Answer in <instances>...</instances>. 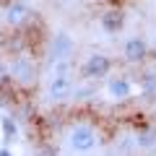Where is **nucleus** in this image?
Returning <instances> with one entry per match:
<instances>
[{"label": "nucleus", "mask_w": 156, "mask_h": 156, "mask_svg": "<svg viewBox=\"0 0 156 156\" xmlns=\"http://www.w3.org/2000/svg\"><path fill=\"white\" fill-rule=\"evenodd\" d=\"M96 143H99V135H96L94 128L89 125H76L68 135V148L76 151V154H86V151H94Z\"/></svg>", "instance_id": "1"}, {"label": "nucleus", "mask_w": 156, "mask_h": 156, "mask_svg": "<svg viewBox=\"0 0 156 156\" xmlns=\"http://www.w3.org/2000/svg\"><path fill=\"white\" fill-rule=\"evenodd\" d=\"M8 70H11V81H16L18 86H31L34 81H37V65H34L29 57L16 55L13 62L8 65Z\"/></svg>", "instance_id": "2"}, {"label": "nucleus", "mask_w": 156, "mask_h": 156, "mask_svg": "<svg viewBox=\"0 0 156 156\" xmlns=\"http://www.w3.org/2000/svg\"><path fill=\"white\" fill-rule=\"evenodd\" d=\"M109 70H112V60L107 55H101V52L89 55V57H86V62H83V68H81V73H83L89 81H96V78L109 76Z\"/></svg>", "instance_id": "3"}, {"label": "nucleus", "mask_w": 156, "mask_h": 156, "mask_svg": "<svg viewBox=\"0 0 156 156\" xmlns=\"http://www.w3.org/2000/svg\"><path fill=\"white\" fill-rule=\"evenodd\" d=\"M31 16H34V11L26 5V3H8V8H5V23L8 26H13V29H21V26H26L29 21H31Z\"/></svg>", "instance_id": "4"}, {"label": "nucleus", "mask_w": 156, "mask_h": 156, "mask_svg": "<svg viewBox=\"0 0 156 156\" xmlns=\"http://www.w3.org/2000/svg\"><path fill=\"white\" fill-rule=\"evenodd\" d=\"M47 94H50L52 101H62L68 99V96L73 94V81L68 73H55V78L50 81V86H47Z\"/></svg>", "instance_id": "5"}, {"label": "nucleus", "mask_w": 156, "mask_h": 156, "mask_svg": "<svg viewBox=\"0 0 156 156\" xmlns=\"http://www.w3.org/2000/svg\"><path fill=\"white\" fill-rule=\"evenodd\" d=\"M122 57L128 62H143L148 57V42L140 37H130L122 44Z\"/></svg>", "instance_id": "6"}, {"label": "nucleus", "mask_w": 156, "mask_h": 156, "mask_svg": "<svg viewBox=\"0 0 156 156\" xmlns=\"http://www.w3.org/2000/svg\"><path fill=\"white\" fill-rule=\"evenodd\" d=\"M99 23H101V29H104L107 34H120L122 26H125V13L120 11V8H112V11L101 13Z\"/></svg>", "instance_id": "7"}, {"label": "nucleus", "mask_w": 156, "mask_h": 156, "mask_svg": "<svg viewBox=\"0 0 156 156\" xmlns=\"http://www.w3.org/2000/svg\"><path fill=\"white\" fill-rule=\"evenodd\" d=\"M107 91H109L112 99L122 101V99H130V94H133V86H130V81H128L125 76H117V78H109Z\"/></svg>", "instance_id": "8"}, {"label": "nucleus", "mask_w": 156, "mask_h": 156, "mask_svg": "<svg viewBox=\"0 0 156 156\" xmlns=\"http://www.w3.org/2000/svg\"><path fill=\"white\" fill-rule=\"evenodd\" d=\"M73 50V42L68 34H55V39H52V55H55V60H65L68 55H70Z\"/></svg>", "instance_id": "9"}, {"label": "nucleus", "mask_w": 156, "mask_h": 156, "mask_svg": "<svg viewBox=\"0 0 156 156\" xmlns=\"http://www.w3.org/2000/svg\"><path fill=\"white\" fill-rule=\"evenodd\" d=\"M135 146H138V148H151V146H156V130L154 128H140L138 133H135Z\"/></svg>", "instance_id": "10"}, {"label": "nucleus", "mask_w": 156, "mask_h": 156, "mask_svg": "<svg viewBox=\"0 0 156 156\" xmlns=\"http://www.w3.org/2000/svg\"><path fill=\"white\" fill-rule=\"evenodd\" d=\"M140 91H143L148 99H154V96H156V76H154V73L140 76Z\"/></svg>", "instance_id": "11"}, {"label": "nucleus", "mask_w": 156, "mask_h": 156, "mask_svg": "<svg viewBox=\"0 0 156 156\" xmlns=\"http://www.w3.org/2000/svg\"><path fill=\"white\" fill-rule=\"evenodd\" d=\"M0 125H3V135H5V140H8V143H13V140H16V135H18L16 120H13V117H3V120H0Z\"/></svg>", "instance_id": "12"}, {"label": "nucleus", "mask_w": 156, "mask_h": 156, "mask_svg": "<svg viewBox=\"0 0 156 156\" xmlns=\"http://www.w3.org/2000/svg\"><path fill=\"white\" fill-rule=\"evenodd\" d=\"M8 81H11V70H8L5 62H0V86H5Z\"/></svg>", "instance_id": "13"}, {"label": "nucleus", "mask_w": 156, "mask_h": 156, "mask_svg": "<svg viewBox=\"0 0 156 156\" xmlns=\"http://www.w3.org/2000/svg\"><path fill=\"white\" fill-rule=\"evenodd\" d=\"M151 47H154V52H156V34H154V42H151Z\"/></svg>", "instance_id": "14"}, {"label": "nucleus", "mask_w": 156, "mask_h": 156, "mask_svg": "<svg viewBox=\"0 0 156 156\" xmlns=\"http://www.w3.org/2000/svg\"><path fill=\"white\" fill-rule=\"evenodd\" d=\"M0 3H3V0H0Z\"/></svg>", "instance_id": "15"}]
</instances>
